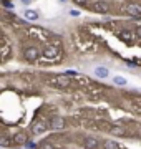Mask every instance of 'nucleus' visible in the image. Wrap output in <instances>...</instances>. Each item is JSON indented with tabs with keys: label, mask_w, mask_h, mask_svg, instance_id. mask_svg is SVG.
<instances>
[{
	"label": "nucleus",
	"mask_w": 141,
	"mask_h": 149,
	"mask_svg": "<svg viewBox=\"0 0 141 149\" xmlns=\"http://www.w3.org/2000/svg\"><path fill=\"white\" fill-rule=\"evenodd\" d=\"M23 55H25V58H27L28 61H35V60L40 56V50H38L37 47H28V48H25Z\"/></svg>",
	"instance_id": "f257e3e1"
},
{
	"label": "nucleus",
	"mask_w": 141,
	"mask_h": 149,
	"mask_svg": "<svg viewBox=\"0 0 141 149\" xmlns=\"http://www.w3.org/2000/svg\"><path fill=\"white\" fill-rule=\"evenodd\" d=\"M53 85H57L58 88H66V86L70 85V76H66V74H58V76H55Z\"/></svg>",
	"instance_id": "f03ea898"
},
{
	"label": "nucleus",
	"mask_w": 141,
	"mask_h": 149,
	"mask_svg": "<svg viewBox=\"0 0 141 149\" xmlns=\"http://www.w3.org/2000/svg\"><path fill=\"white\" fill-rule=\"evenodd\" d=\"M65 128V119L61 116H53L52 118V121H50V129H55V131H58V129H63Z\"/></svg>",
	"instance_id": "7ed1b4c3"
},
{
	"label": "nucleus",
	"mask_w": 141,
	"mask_h": 149,
	"mask_svg": "<svg viewBox=\"0 0 141 149\" xmlns=\"http://www.w3.org/2000/svg\"><path fill=\"white\" fill-rule=\"evenodd\" d=\"M91 8L95 12H98V13H106V12H108V8H110V5L105 2V0H96V2L93 3Z\"/></svg>",
	"instance_id": "20e7f679"
},
{
	"label": "nucleus",
	"mask_w": 141,
	"mask_h": 149,
	"mask_svg": "<svg viewBox=\"0 0 141 149\" xmlns=\"http://www.w3.org/2000/svg\"><path fill=\"white\" fill-rule=\"evenodd\" d=\"M32 129H33V133L35 134L45 133V131H47V123L45 121H35L33 123V126H32Z\"/></svg>",
	"instance_id": "39448f33"
},
{
	"label": "nucleus",
	"mask_w": 141,
	"mask_h": 149,
	"mask_svg": "<svg viewBox=\"0 0 141 149\" xmlns=\"http://www.w3.org/2000/svg\"><path fill=\"white\" fill-rule=\"evenodd\" d=\"M126 12H128L131 17H141V5H138V3H131V5H128Z\"/></svg>",
	"instance_id": "423d86ee"
},
{
	"label": "nucleus",
	"mask_w": 141,
	"mask_h": 149,
	"mask_svg": "<svg viewBox=\"0 0 141 149\" xmlns=\"http://www.w3.org/2000/svg\"><path fill=\"white\" fill-rule=\"evenodd\" d=\"M95 76H98V78H106V76H110V70L105 68V66H98V68H95Z\"/></svg>",
	"instance_id": "0eeeda50"
},
{
	"label": "nucleus",
	"mask_w": 141,
	"mask_h": 149,
	"mask_svg": "<svg viewBox=\"0 0 141 149\" xmlns=\"http://www.w3.org/2000/svg\"><path fill=\"white\" fill-rule=\"evenodd\" d=\"M12 141H13V143H18V144H27V134L25 133H17Z\"/></svg>",
	"instance_id": "6e6552de"
},
{
	"label": "nucleus",
	"mask_w": 141,
	"mask_h": 149,
	"mask_svg": "<svg viewBox=\"0 0 141 149\" xmlns=\"http://www.w3.org/2000/svg\"><path fill=\"white\" fill-rule=\"evenodd\" d=\"M98 143H96V139L95 138H87L85 139V148L87 149H96Z\"/></svg>",
	"instance_id": "1a4fd4ad"
},
{
	"label": "nucleus",
	"mask_w": 141,
	"mask_h": 149,
	"mask_svg": "<svg viewBox=\"0 0 141 149\" xmlns=\"http://www.w3.org/2000/svg\"><path fill=\"white\" fill-rule=\"evenodd\" d=\"M57 48H53V47H48V48H45V52H43V55L47 56V58H53V56H57Z\"/></svg>",
	"instance_id": "9d476101"
},
{
	"label": "nucleus",
	"mask_w": 141,
	"mask_h": 149,
	"mask_svg": "<svg viewBox=\"0 0 141 149\" xmlns=\"http://www.w3.org/2000/svg\"><path fill=\"white\" fill-rule=\"evenodd\" d=\"M105 149H119V144L113 139H108L106 143H105Z\"/></svg>",
	"instance_id": "9b49d317"
},
{
	"label": "nucleus",
	"mask_w": 141,
	"mask_h": 149,
	"mask_svg": "<svg viewBox=\"0 0 141 149\" xmlns=\"http://www.w3.org/2000/svg\"><path fill=\"white\" fill-rule=\"evenodd\" d=\"M25 18H28V20H37L38 13L35 10H25Z\"/></svg>",
	"instance_id": "f8f14e48"
},
{
	"label": "nucleus",
	"mask_w": 141,
	"mask_h": 149,
	"mask_svg": "<svg viewBox=\"0 0 141 149\" xmlns=\"http://www.w3.org/2000/svg\"><path fill=\"white\" fill-rule=\"evenodd\" d=\"M110 131H111L113 134H116V136H125L126 134V131L123 128H119V126H114V128H111Z\"/></svg>",
	"instance_id": "ddd939ff"
},
{
	"label": "nucleus",
	"mask_w": 141,
	"mask_h": 149,
	"mask_svg": "<svg viewBox=\"0 0 141 149\" xmlns=\"http://www.w3.org/2000/svg\"><path fill=\"white\" fill-rule=\"evenodd\" d=\"M119 37L123 38L125 42H130L133 35H131V32H128V30H121V32H119Z\"/></svg>",
	"instance_id": "4468645a"
},
{
	"label": "nucleus",
	"mask_w": 141,
	"mask_h": 149,
	"mask_svg": "<svg viewBox=\"0 0 141 149\" xmlns=\"http://www.w3.org/2000/svg\"><path fill=\"white\" fill-rule=\"evenodd\" d=\"M113 83L114 85H119V86H125L126 85V80L123 76H113Z\"/></svg>",
	"instance_id": "2eb2a0df"
},
{
	"label": "nucleus",
	"mask_w": 141,
	"mask_h": 149,
	"mask_svg": "<svg viewBox=\"0 0 141 149\" xmlns=\"http://www.w3.org/2000/svg\"><path fill=\"white\" fill-rule=\"evenodd\" d=\"M0 144H2L3 148H7V146H10V139H8V138H5V136H3V138L0 139Z\"/></svg>",
	"instance_id": "dca6fc26"
},
{
	"label": "nucleus",
	"mask_w": 141,
	"mask_h": 149,
	"mask_svg": "<svg viewBox=\"0 0 141 149\" xmlns=\"http://www.w3.org/2000/svg\"><path fill=\"white\" fill-rule=\"evenodd\" d=\"M73 2H75V3H78V5H87V0H73Z\"/></svg>",
	"instance_id": "f3484780"
},
{
	"label": "nucleus",
	"mask_w": 141,
	"mask_h": 149,
	"mask_svg": "<svg viewBox=\"0 0 141 149\" xmlns=\"http://www.w3.org/2000/svg\"><path fill=\"white\" fill-rule=\"evenodd\" d=\"M136 35H138V37L141 38V25H140V27H138V28H136Z\"/></svg>",
	"instance_id": "a211bd4d"
},
{
	"label": "nucleus",
	"mask_w": 141,
	"mask_h": 149,
	"mask_svg": "<svg viewBox=\"0 0 141 149\" xmlns=\"http://www.w3.org/2000/svg\"><path fill=\"white\" fill-rule=\"evenodd\" d=\"M20 2H22L23 5H28V3H32V0H20Z\"/></svg>",
	"instance_id": "6ab92c4d"
},
{
	"label": "nucleus",
	"mask_w": 141,
	"mask_h": 149,
	"mask_svg": "<svg viewBox=\"0 0 141 149\" xmlns=\"http://www.w3.org/2000/svg\"><path fill=\"white\" fill-rule=\"evenodd\" d=\"M25 146H27V148H30V149L35 148V144H33V143H28V144H25Z\"/></svg>",
	"instance_id": "aec40b11"
}]
</instances>
